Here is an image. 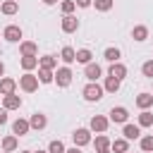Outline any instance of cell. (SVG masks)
<instances>
[{
  "label": "cell",
  "mask_w": 153,
  "mask_h": 153,
  "mask_svg": "<svg viewBox=\"0 0 153 153\" xmlns=\"http://www.w3.org/2000/svg\"><path fill=\"white\" fill-rule=\"evenodd\" d=\"M103 86L98 84V81H88L84 88H81V96H84V100H88V103H98L100 98H103Z\"/></svg>",
  "instance_id": "6da1fadb"
},
{
  "label": "cell",
  "mask_w": 153,
  "mask_h": 153,
  "mask_svg": "<svg viewBox=\"0 0 153 153\" xmlns=\"http://www.w3.org/2000/svg\"><path fill=\"white\" fill-rule=\"evenodd\" d=\"M72 69H69V65H62V67H57L55 69V76H53V84H57L60 88H67L69 84H72Z\"/></svg>",
  "instance_id": "7a4b0ae2"
},
{
  "label": "cell",
  "mask_w": 153,
  "mask_h": 153,
  "mask_svg": "<svg viewBox=\"0 0 153 153\" xmlns=\"http://www.w3.org/2000/svg\"><path fill=\"white\" fill-rule=\"evenodd\" d=\"M38 84H41V81H38V76H36V74H31V72H24V74L19 76V84H17V86H19L24 93H33V91L38 88Z\"/></svg>",
  "instance_id": "3957f363"
},
{
  "label": "cell",
  "mask_w": 153,
  "mask_h": 153,
  "mask_svg": "<svg viewBox=\"0 0 153 153\" xmlns=\"http://www.w3.org/2000/svg\"><path fill=\"white\" fill-rule=\"evenodd\" d=\"M108 127H110V120H108L105 115H93V117H91V122H88V129H91V131H96V134H105V131H108Z\"/></svg>",
  "instance_id": "277c9868"
},
{
  "label": "cell",
  "mask_w": 153,
  "mask_h": 153,
  "mask_svg": "<svg viewBox=\"0 0 153 153\" xmlns=\"http://www.w3.org/2000/svg\"><path fill=\"white\" fill-rule=\"evenodd\" d=\"M72 141H74V146H79V148L88 146V143H91V129H88V127H79V129H74Z\"/></svg>",
  "instance_id": "5b68a950"
},
{
  "label": "cell",
  "mask_w": 153,
  "mask_h": 153,
  "mask_svg": "<svg viewBox=\"0 0 153 153\" xmlns=\"http://www.w3.org/2000/svg\"><path fill=\"white\" fill-rule=\"evenodd\" d=\"M110 122H115V124H124L127 120H129V110L124 108V105H115L112 110H110V117H108Z\"/></svg>",
  "instance_id": "8992f818"
},
{
  "label": "cell",
  "mask_w": 153,
  "mask_h": 153,
  "mask_svg": "<svg viewBox=\"0 0 153 153\" xmlns=\"http://www.w3.org/2000/svg\"><path fill=\"white\" fill-rule=\"evenodd\" d=\"M22 26H17V24H10V26H5V31H2V38L5 41H10V43H19L22 41Z\"/></svg>",
  "instance_id": "52a82bcc"
},
{
  "label": "cell",
  "mask_w": 153,
  "mask_h": 153,
  "mask_svg": "<svg viewBox=\"0 0 153 153\" xmlns=\"http://www.w3.org/2000/svg\"><path fill=\"white\" fill-rule=\"evenodd\" d=\"M84 76H86L88 81H98V79L103 76V67H100L98 62H88V65H84Z\"/></svg>",
  "instance_id": "ba28073f"
},
{
  "label": "cell",
  "mask_w": 153,
  "mask_h": 153,
  "mask_svg": "<svg viewBox=\"0 0 153 153\" xmlns=\"http://www.w3.org/2000/svg\"><path fill=\"white\" fill-rule=\"evenodd\" d=\"M60 29H62L65 33H74V31L79 29V19H76L74 14H62V22H60Z\"/></svg>",
  "instance_id": "9c48e42d"
},
{
  "label": "cell",
  "mask_w": 153,
  "mask_h": 153,
  "mask_svg": "<svg viewBox=\"0 0 153 153\" xmlns=\"http://www.w3.org/2000/svg\"><path fill=\"white\" fill-rule=\"evenodd\" d=\"M29 127L36 129V131H43V129L48 127V117H45L43 112H33V115L29 117Z\"/></svg>",
  "instance_id": "30bf717a"
},
{
  "label": "cell",
  "mask_w": 153,
  "mask_h": 153,
  "mask_svg": "<svg viewBox=\"0 0 153 153\" xmlns=\"http://www.w3.org/2000/svg\"><path fill=\"white\" fill-rule=\"evenodd\" d=\"M91 143H93L96 153H112V151H110V139H108L105 134H98L96 139H91Z\"/></svg>",
  "instance_id": "8fae6325"
},
{
  "label": "cell",
  "mask_w": 153,
  "mask_h": 153,
  "mask_svg": "<svg viewBox=\"0 0 153 153\" xmlns=\"http://www.w3.org/2000/svg\"><path fill=\"white\" fill-rule=\"evenodd\" d=\"M31 131V127H29V120H24V117H17L14 122H12V134L14 136H24V134H29Z\"/></svg>",
  "instance_id": "7c38bea8"
},
{
  "label": "cell",
  "mask_w": 153,
  "mask_h": 153,
  "mask_svg": "<svg viewBox=\"0 0 153 153\" xmlns=\"http://www.w3.org/2000/svg\"><path fill=\"white\" fill-rule=\"evenodd\" d=\"M122 136H124L127 141L141 139V127H139V124H129V122H124V127H122Z\"/></svg>",
  "instance_id": "4fadbf2b"
},
{
  "label": "cell",
  "mask_w": 153,
  "mask_h": 153,
  "mask_svg": "<svg viewBox=\"0 0 153 153\" xmlns=\"http://www.w3.org/2000/svg\"><path fill=\"white\" fill-rule=\"evenodd\" d=\"M2 108L10 112V110H19L22 108V98L17 93H10V96H2Z\"/></svg>",
  "instance_id": "5bb4252c"
},
{
  "label": "cell",
  "mask_w": 153,
  "mask_h": 153,
  "mask_svg": "<svg viewBox=\"0 0 153 153\" xmlns=\"http://www.w3.org/2000/svg\"><path fill=\"white\" fill-rule=\"evenodd\" d=\"M10 93H17V81L10 76H0V96H10Z\"/></svg>",
  "instance_id": "9a60e30c"
},
{
  "label": "cell",
  "mask_w": 153,
  "mask_h": 153,
  "mask_svg": "<svg viewBox=\"0 0 153 153\" xmlns=\"http://www.w3.org/2000/svg\"><path fill=\"white\" fill-rule=\"evenodd\" d=\"M136 108L139 110H148V108H153V93H148V91H143V93H139L136 96Z\"/></svg>",
  "instance_id": "2e32d148"
},
{
  "label": "cell",
  "mask_w": 153,
  "mask_h": 153,
  "mask_svg": "<svg viewBox=\"0 0 153 153\" xmlns=\"http://www.w3.org/2000/svg\"><path fill=\"white\" fill-rule=\"evenodd\" d=\"M0 12H2L5 17H12V14L19 12V2H17V0H2V2H0Z\"/></svg>",
  "instance_id": "e0dca14e"
},
{
  "label": "cell",
  "mask_w": 153,
  "mask_h": 153,
  "mask_svg": "<svg viewBox=\"0 0 153 153\" xmlns=\"http://www.w3.org/2000/svg\"><path fill=\"white\" fill-rule=\"evenodd\" d=\"M19 65H22L24 72H31V69L38 67V55H22L19 57Z\"/></svg>",
  "instance_id": "ac0fdd59"
},
{
  "label": "cell",
  "mask_w": 153,
  "mask_h": 153,
  "mask_svg": "<svg viewBox=\"0 0 153 153\" xmlns=\"http://www.w3.org/2000/svg\"><path fill=\"white\" fill-rule=\"evenodd\" d=\"M108 76H115V79H124L127 76V67L122 62H110V69H108Z\"/></svg>",
  "instance_id": "d6986e66"
},
{
  "label": "cell",
  "mask_w": 153,
  "mask_h": 153,
  "mask_svg": "<svg viewBox=\"0 0 153 153\" xmlns=\"http://www.w3.org/2000/svg\"><path fill=\"white\" fill-rule=\"evenodd\" d=\"M131 38H134L136 43H143V41L148 38V26H146V24H136V26L131 29Z\"/></svg>",
  "instance_id": "ffe728a7"
},
{
  "label": "cell",
  "mask_w": 153,
  "mask_h": 153,
  "mask_svg": "<svg viewBox=\"0 0 153 153\" xmlns=\"http://www.w3.org/2000/svg\"><path fill=\"white\" fill-rule=\"evenodd\" d=\"M60 60H62L65 65H72V62H76V50H74L72 45H65V48L60 50Z\"/></svg>",
  "instance_id": "44dd1931"
},
{
  "label": "cell",
  "mask_w": 153,
  "mask_h": 153,
  "mask_svg": "<svg viewBox=\"0 0 153 153\" xmlns=\"http://www.w3.org/2000/svg\"><path fill=\"white\" fill-rule=\"evenodd\" d=\"M120 86H122V81L115 79V76H105V81H103V91L105 93H117Z\"/></svg>",
  "instance_id": "7402d4cb"
},
{
  "label": "cell",
  "mask_w": 153,
  "mask_h": 153,
  "mask_svg": "<svg viewBox=\"0 0 153 153\" xmlns=\"http://www.w3.org/2000/svg\"><path fill=\"white\" fill-rule=\"evenodd\" d=\"M19 53L22 55H38V45L33 41H19Z\"/></svg>",
  "instance_id": "603a6c76"
},
{
  "label": "cell",
  "mask_w": 153,
  "mask_h": 153,
  "mask_svg": "<svg viewBox=\"0 0 153 153\" xmlns=\"http://www.w3.org/2000/svg\"><path fill=\"white\" fill-rule=\"evenodd\" d=\"M17 148H19V136L10 134V136H5V139H2V151H10V153H14Z\"/></svg>",
  "instance_id": "cb8c5ba5"
},
{
  "label": "cell",
  "mask_w": 153,
  "mask_h": 153,
  "mask_svg": "<svg viewBox=\"0 0 153 153\" xmlns=\"http://www.w3.org/2000/svg\"><path fill=\"white\" fill-rule=\"evenodd\" d=\"M110 151L112 153H127L129 151V141L122 136V139H115V141H110Z\"/></svg>",
  "instance_id": "d4e9b609"
},
{
  "label": "cell",
  "mask_w": 153,
  "mask_h": 153,
  "mask_svg": "<svg viewBox=\"0 0 153 153\" xmlns=\"http://www.w3.org/2000/svg\"><path fill=\"white\" fill-rule=\"evenodd\" d=\"M38 67H45V69H57V57L55 55H43V57H38Z\"/></svg>",
  "instance_id": "484cf974"
},
{
  "label": "cell",
  "mask_w": 153,
  "mask_h": 153,
  "mask_svg": "<svg viewBox=\"0 0 153 153\" xmlns=\"http://www.w3.org/2000/svg\"><path fill=\"white\" fill-rule=\"evenodd\" d=\"M136 124L139 127H153V112L151 110H141L139 117H136Z\"/></svg>",
  "instance_id": "4316f807"
},
{
  "label": "cell",
  "mask_w": 153,
  "mask_h": 153,
  "mask_svg": "<svg viewBox=\"0 0 153 153\" xmlns=\"http://www.w3.org/2000/svg\"><path fill=\"white\" fill-rule=\"evenodd\" d=\"M103 57H105L108 62H120V57H122V50H120V48H115V45H110V48H105Z\"/></svg>",
  "instance_id": "83f0119b"
},
{
  "label": "cell",
  "mask_w": 153,
  "mask_h": 153,
  "mask_svg": "<svg viewBox=\"0 0 153 153\" xmlns=\"http://www.w3.org/2000/svg\"><path fill=\"white\" fill-rule=\"evenodd\" d=\"M76 62H81V65L93 62V53H91L88 48H79V50H76Z\"/></svg>",
  "instance_id": "f1b7e54d"
},
{
  "label": "cell",
  "mask_w": 153,
  "mask_h": 153,
  "mask_svg": "<svg viewBox=\"0 0 153 153\" xmlns=\"http://www.w3.org/2000/svg\"><path fill=\"white\" fill-rule=\"evenodd\" d=\"M38 81L41 84H53V76H55V72L53 69H45V67H38Z\"/></svg>",
  "instance_id": "f546056e"
},
{
  "label": "cell",
  "mask_w": 153,
  "mask_h": 153,
  "mask_svg": "<svg viewBox=\"0 0 153 153\" xmlns=\"http://www.w3.org/2000/svg\"><path fill=\"white\" fill-rule=\"evenodd\" d=\"M139 146H141V151H143V153H153V134L141 136V139H139Z\"/></svg>",
  "instance_id": "4dcf8cb0"
},
{
  "label": "cell",
  "mask_w": 153,
  "mask_h": 153,
  "mask_svg": "<svg viewBox=\"0 0 153 153\" xmlns=\"http://www.w3.org/2000/svg\"><path fill=\"white\" fill-rule=\"evenodd\" d=\"M112 5H115V0H93V5H91V7H96L98 12H110V10H112Z\"/></svg>",
  "instance_id": "1f68e13d"
},
{
  "label": "cell",
  "mask_w": 153,
  "mask_h": 153,
  "mask_svg": "<svg viewBox=\"0 0 153 153\" xmlns=\"http://www.w3.org/2000/svg\"><path fill=\"white\" fill-rule=\"evenodd\" d=\"M60 10H62V14H74L76 2H74V0H62V2H60Z\"/></svg>",
  "instance_id": "d6a6232c"
},
{
  "label": "cell",
  "mask_w": 153,
  "mask_h": 153,
  "mask_svg": "<svg viewBox=\"0 0 153 153\" xmlns=\"http://www.w3.org/2000/svg\"><path fill=\"white\" fill-rule=\"evenodd\" d=\"M67 148H65V143L60 141V139H55V141H50L48 143V153H65Z\"/></svg>",
  "instance_id": "836d02e7"
},
{
  "label": "cell",
  "mask_w": 153,
  "mask_h": 153,
  "mask_svg": "<svg viewBox=\"0 0 153 153\" xmlns=\"http://www.w3.org/2000/svg\"><path fill=\"white\" fill-rule=\"evenodd\" d=\"M141 74L148 76V79H153V60H146V62L141 65Z\"/></svg>",
  "instance_id": "e575fe53"
},
{
  "label": "cell",
  "mask_w": 153,
  "mask_h": 153,
  "mask_svg": "<svg viewBox=\"0 0 153 153\" xmlns=\"http://www.w3.org/2000/svg\"><path fill=\"white\" fill-rule=\"evenodd\" d=\"M76 2V7H91L93 5V0H74Z\"/></svg>",
  "instance_id": "d590c367"
},
{
  "label": "cell",
  "mask_w": 153,
  "mask_h": 153,
  "mask_svg": "<svg viewBox=\"0 0 153 153\" xmlns=\"http://www.w3.org/2000/svg\"><path fill=\"white\" fill-rule=\"evenodd\" d=\"M2 124H7V110L5 108H0V127Z\"/></svg>",
  "instance_id": "8d00e7d4"
},
{
  "label": "cell",
  "mask_w": 153,
  "mask_h": 153,
  "mask_svg": "<svg viewBox=\"0 0 153 153\" xmlns=\"http://www.w3.org/2000/svg\"><path fill=\"white\" fill-rule=\"evenodd\" d=\"M65 153H81V148H79V146H72V148H67Z\"/></svg>",
  "instance_id": "74e56055"
},
{
  "label": "cell",
  "mask_w": 153,
  "mask_h": 153,
  "mask_svg": "<svg viewBox=\"0 0 153 153\" xmlns=\"http://www.w3.org/2000/svg\"><path fill=\"white\" fill-rule=\"evenodd\" d=\"M0 76H5V62L0 60Z\"/></svg>",
  "instance_id": "f35d334b"
},
{
  "label": "cell",
  "mask_w": 153,
  "mask_h": 153,
  "mask_svg": "<svg viewBox=\"0 0 153 153\" xmlns=\"http://www.w3.org/2000/svg\"><path fill=\"white\" fill-rule=\"evenodd\" d=\"M43 5H57V0H43Z\"/></svg>",
  "instance_id": "ab89813d"
},
{
  "label": "cell",
  "mask_w": 153,
  "mask_h": 153,
  "mask_svg": "<svg viewBox=\"0 0 153 153\" xmlns=\"http://www.w3.org/2000/svg\"><path fill=\"white\" fill-rule=\"evenodd\" d=\"M33 153H48V151H41V148H38V151H33Z\"/></svg>",
  "instance_id": "60d3db41"
},
{
  "label": "cell",
  "mask_w": 153,
  "mask_h": 153,
  "mask_svg": "<svg viewBox=\"0 0 153 153\" xmlns=\"http://www.w3.org/2000/svg\"><path fill=\"white\" fill-rule=\"evenodd\" d=\"M19 153H33V151H19Z\"/></svg>",
  "instance_id": "b9f144b4"
},
{
  "label": "cell",
  "mask_w": 153,
  "mask_h": 153,
  "mask_svg": "<svg viewBox=\"0 0 153 153\" xmlns=\"http://www.w3.org/2000/svg\"><path fill=\"white\" fill-rule=\"evenodd\" d=\"M2 153H10V151H2Z\"/></svg>",
  "instance_id": "7bdbcfd3"
},
{
  "label": "cell",
  "mask_w": 153,
  "mask_h": 153,
  "mask_svg": "<svg viewBox=\"0 0 153 153\" xmlns=\"http://www.w3.org/2000/svg\"><path fill=\"white\" fill-rule=\"evenodd\" d=\"M127 153H131V151H127Z\"/></svg>",
  "instance_id": "ee69618b"
},
{
  "label": "cell",
  "mask_w": 153,
  "mask_h": 153,
  "mask_svg": "<svg viewBox=\"0 0 153 153\" xmlns=\"http://www.w3.org/2000/svg\"><path fill=\"white\" fill-rule=\"evenodd\" d=\"M0 2H2V0H0Z\"/></svg>",
  "instance_id": "f6af8a7d"
},
{
  "label": "cell",
  "mask_w": 153,
  "mask_h": 153,
  "mask_svg": "<svg viewBox=\"0 0 153 153\" xmlns=\"http://www.w3.org/2000/svg\"><path fill=\"white\" fill-rule=\"evenodd\" d=\"M151 93H153V91H151Z\"/></svg>",
  "instance_id": "bcb514c9"
}]
</instances>
